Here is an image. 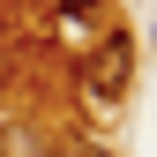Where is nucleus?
Segmentation results:
<instances>
[{
    "mask_svg": "<svg viewBox=\"0 0 157 157\" xmlns=\"http://www.w3.org/2000/svg\"><path fill=\"white\" fill-rule=\"evenodd\" d=\"M120 90H127V37H120V30H105V45L82 60V97L105 112V97H120Z\"/></svg>",
    "mask_w": 157,
    "mask_h": 157,
    "instance_id": "obj_1",
    "label": "nucleus"
},
{
    "mask_svg": "<svg viewBox=\"0 0 157 157\" xmlns=\"http://www.w3.org/2000/svg\"><path fill=\"white\" fill-rule=\"evenodd\" d=\"M60 15H67V23H82V15H97V0H60Z\"/></svg>",
    "mask_w": 157,
    "mask_h": 157,
    "instance_id": "obj_2",
    "label": "nucleus"
},
{
    "mask_svg": "<svg viewBox=\"0 0 157 157\" xmlns=\"http://www.w3.org/2000/svg\"><path fill=\"white\" fill-rule=\"evenodd\" d=\"M60 157H90V150H60Z\"/></svg>",
    "mask_w": 157,
    "mask_h": 157,
    "instance_id": "obj_3",
    "label": "nucleus"
}]
</instances>
